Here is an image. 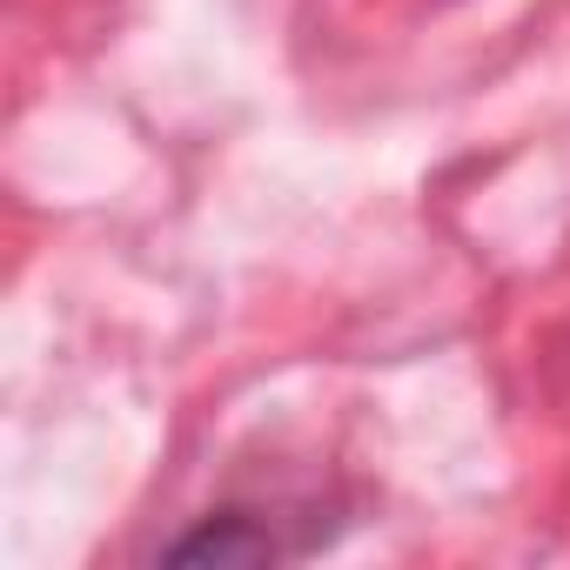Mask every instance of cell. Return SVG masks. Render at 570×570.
Returning a JSON list of instances; mask_svg holds the SVG:
<instances>
[{
	"mask_svg": "<svg viewBox=\"0 0 570 570\" xmlns=\"http://www.w3.org/2000/svg\"><path fill=\"white\" fill-rule=\"evenodd\" d=\"M275 557H282V543L248 510H215L161 550V563H181V570H208V563L215 570H248V563H275Z\"/></svg>",
	"mask_w": 570,
	"mask_h": 570,
	"instance_id": "cell-1",
	"label": "cell"
}]
</instances>
